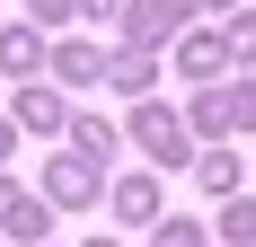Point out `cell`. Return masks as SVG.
<instances>
[{
    "instance_id": "obj_1",
    "label": "cell",
    "mask_w": 256,
    "mask_h": 247,
    "mask_svg": "<svg viewBox=\"0 0 256 247\" xmlns=\"http://www.w3.org/2000/svg\"><path fill=\"white\" fill-rule=\"evenodd\" d=\"M132 132H142V150H150V159H186V124H177V115L142 106V115H132Z\"/></svg>"
},
{
    "instance_id": "obj_4",
    "label": "cell",
    "mask_w": 256,
    "mask_h": 247,
    "mask_svg": "<svg viewBox=\"0 0 256 247\" xmlns=\"http://www.w3.org/2000/svg\"><path fill=\"white\" fill-rule=\"evenodd\" d=\"M88 186H98V176L80 168V159H62V168H53V194H88Z\"/></svg>"
},
{
    "instance_id": "obj_2",
    "label": "cell",
    "mask_w": 256,
    "mask_h": 247,
    "mask_svg": "<svg viewBox=\"0 0 256 247\" xmlns=\"http://www.w3.org/2000/svg\"><path fill=\"white\" fill-rule=\"evenodd\" d=\"M36 62H44V44H36V36H26V26H9V36H0V71H36Z\"/></svg>"
},
{
    "instance_id": "obj_3",
    "label": "cell",
    "mask_w": 256,
    "mask_h": 247,
    "mask_svg": "<svg viewBox=\"0 0 256 247\" xmlns=\"http://www.w3.org/2000/svg\"><path fill=\"white\" fill-rule=\"evenodd\" d=\"M115 212H124V221H150V212H159V203H150V186H142V176H132V186H124V194H115Z\"/></svg>"
}]
</instances>
